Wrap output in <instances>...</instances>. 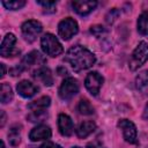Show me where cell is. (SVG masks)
I'll return each mask as SVG.
<instances>
[{"label":"cell","instance_id":"5b68a950","mask_svg":"<svg viewBox=\"0 0 148 148\" xmlns=\"http://www.w3.org/2000/svg\"><path fill=\"white\" fill-rule=\"evenodd\" d=\"M77 31H79L77 22L72 17H66L61 20L58 24V34L65 40L71 39L74 35L77 34Z\"/></svg>","mask_w":148,"mask_h":148},{"label":"cell","instance_id":"ba28073f","mask_svg":"<svg viewBox=\"0 0 148 148\" xmlns=\"http://www.w3.org/2000/svg\"><path fill=\"white\" fill-rule=\"evenodd\" d=\"M103 82H104V79L98 72H90L87 74L84 79V87L92 96H96L98 95Z\"/></svg>","mask_w":148,"mask_h":148},{"label":"cell","instance_id":"d6986e66","mask_svg":"<svg viewBox=\"0 0 148 148\" xmlns=\"http://www.w3.org/2000/svg\"><path fill=\"white\" fill-rule=\"evenodd\" d=\"M13 96L14 95H13L12 87L6 82L1 83V88H0V101H1V103L2 104H7V103L12 102Z\"/></svg>","mask_w":148,"mask_h":148},{"label":"cell","instance_id":"5bb4252c","mask_svg":"<svg viewBox=\"0 0 148 148\" xmlns=\"http://www.w3.org/2000/svg\"><path fill=\"white\" fill-rule=\"evenodd\" d=\"M43 62H45V59L43 58V56L38 51H31V52H29L27 56L23 57V59L21 61V64L23 65V67L25 69L29 68L32 65H39V64H43Z\"/></svg>","mask_w":148,"mask_h":148},{"label":"cell","instance_id":"4fadbf2b","mask_svg":"<svg viewBox=\"0 0 148 148\" xmlns=\"http://www.w3.org/2000/svg\"><path fill=\"white\" fill-rule=\"evenodd\" d=\"M16 90L23 98H30L38 91V87L28 80H22L16 84Z\"/></svg>","mask_w":148,"mask_h":148},{"label":"cell","instance_id":"52a82bcc","mask_svg":"<svg viewBox=\"0 0 148 148\" xmlns=\"http://www.w3.org/2000/svg\"><path fill=\"white\" fill-rule=\"evenodd\" d=\"M117 126L118 128L121 130L123 136L126 142L133 143V145L138 142V131L133 121H131L130 119H120Z\"/></svg>","mask_w":148,"mask_h":148},{"label":"cell","instance_id":"1f68e13d","mask_svg":"<svg viewBox=\"0 0 148 148\" xmlns=\"http://www.w3.org/2000/svg\"><path fill=\"white\" fill-rule=\"evenodd\" d=\"M1 148H5V142L3 141H1Z\"/></svg>","mask_w":148,"mask_h":148},{"label":"cell","instance_id":"f546056e","mask_svg":"<svg viewBox=\"0 0 148 148\" xmlns=\"http://www.w3.org/2000/svg\"><path fill=\"white\" fill-rule=\"evenodd\" d=\"M142 117H143V119H147L148 120V103L146 104V106H145V110H143V114H142Z\"/></svg>","mask_w":148,"mask_h":148},{"label":"cell","instance_id":"6da1fadb","mask_svg":"<svg viewBox=\"0 0 148 148\" xmlns=\"http://www.w3.org/2000/svg\"><path fill=\"white\" fill-rule=\"evenodd\" d=\"M65 61L68 62L75 72H81L90 68L96 62V57L87 47L82 45H74L67 51Z\"/></svg>","mask_w":148,"mask_h":148},{"label":"cell","instance_id":"277c9868","mask_svg":"<svg viewBox=\"0 0 148 148\" xmlns=\"http://www.w3.org/2000/svg\"><path fill=\"white\" fill-rule=\"evenodd\" d=\"M77 92H79V82L76 79H74L72 76L64 79V81L61 82L59 90H58L59 97L64 101H68V99L73 98Z\"/></svg>","mask_w":148,"mask_h":148},{"label":"cell","instance_id":"8fae6325","mask_svg":"<svg viewBox=\"0 0 148 148\" xmlns=\"http://www.w3.org/2000/svg\"><path fill=\"white\" fill-rule=\"evenodd\" d=\"M58 130H59L60 134L64 136H69L73 134L74 125H73L72 118L68 114L60 113L58 116Z\"/></svg>","mask_w":148,"mask_h":148},{"label":"cell","instance_id":"7c38bea8","mask_svg":"<svg viewBox=\"0 0 148 148\" xmlns=\"http://www.w3.org/2000/svg\"><path fill=\"white\" fill-rule=\"evenodd\" d=\"M52 135L51 128L46 125H38L36 127H34L30 133H29V139L34 142L36 141H40V140H47L50 139Z\"/></svg>","mask_w":148,"mask_h":148},{"label":"cell","instance_id":"d4e9b609","mask_svg":"<svg viewBox=\"0 0 148 148\" xmlns=\"http://www.w3.org/2000/svg\"><path fill=\"white\" fill-rule=\"evenodd\" d=\"M38 5H40L46 13H54L57 7V1H36Z\"/></svg>","mask_w":148,"mask_h":148},{"label":"cell","instance_id":"4316f807","mask_svg":"<svg viewBox=\"0 0 148 148\" xmlns=\"http://www.w3.org/2000/svg\"><path fill=\"white\" fill-rule=\"evenodd\" d=\"M119 15V12L117 10V8H112L109 13H108V15H106V22L108 23H112L114 20H116V17Z\"/></svg>","mask_w":148,"mask_h":148},{"label":"cell","instance_id":"ac0fdd59","mask_svg":"<svg viewBox=\"0 0 148 148\" xmlns=\"http://www.w3.org/2000/svg\"><path fill=\"white\" fill-rule=\"evenodd\" d=\"M51 104V98L49 96H43L31 103L28 104V109H30L31 111H38V110H45L47 106H50Z\"/></svg>","mask_w":148,"mask_h":148},{"label":"cell","instance_id":"4dcf8cb0","mask_svg":"<svg viewBox=\"0 0 148 148\" xmlns=\"http://www.w3.org/2000/svg\"><path fill=\"white\" fill-rule=\"evenodd\" d=\"M6 119V114H5V112L3 111H1V126H3L5 125V120Z\"/></svg>","mask_w":148,"mask_h":148},{"label":"cell","instance_id":"7402d4cb","mask_svg":"<svg viewBox=\"0 0 148 148\" xmlns=\"http://www.w3.org/2000/svg\"><path fill=\"white\" fill-rule=\"evenodd\" d=\"M45 118H47V112L45 110L31 111V113L27 116V119L31 123H40V121H44Z\"/></svg>","mask_w":148,"mask_h":148},{"label":"cell","instance_id":"9a60e30c","mask_svg":"<svg viewBox=\"0 0 148 148\" xmlns=\"http://www.w3.org/2000/svg\"><path fill=\"white\" fill-rule=\"evenodd\" d=\"M32 76L35 79H37V80H40L47 87L53 84V76H52L51 71L47 67H39V68H37L36 71H34Z\"/></svg>","mask_w":148,"mask_h":148},{"label":"cell","instance_id":"484cf974","mask_svg":"<svg viewBox=\"0 0 148 148\" xmlns=\"http://www.w3.org/2000/svg\"><path fill=\"white\" fill-rule=\"evenodd\" d=\"M90 32H91L94 36H96V37H101V36L105 32V29H104V27H102V25H99V24H96V25H92V27L90 28Z\"/></svg>","mask_w":148,"mask_h":148},{"label":"cell","instance_id":"8992f818","mask_svg":"<svg viewBox=\"0 0 148 148\" xmlns=\"http://www.w3.org/2000/svg\"><path fill=\"white\" fill-rule=\"evenodd\" d=\"M42 30H43V25L40 24V22L36 20H28L21 27L23 38L28 43H32L34 40H36L37 36L42 32Z\"/></svg>","mask_w":148,"mask_h":148},{"label":"cell","instance_id":"e0dca14e","mask_svg":"<svg viewBox=\"0 0 148 148\" xmlns=\"http://www.w3.org/2000/svg\"><path fill=\"white\" fill-rule=\"evenodd\" d=\"M136 89L143 95H148V69L140 72L135 77Z\"/></svg>","mask_w":148,"mask_h":148},{"label":"cell","instance_id":"7a4b0ae2","mask_svg":"<svg viewBox=\"0 0 148 148\" xmlns=\"http://www.w3.org/2000/svg\"><path fill=\"white\" fill-rule=\"evenodd\" d=\"M40 46L42 50L44 51L45 54L50 56V57H58L64 52V47L61 45V43L58 40V38L47 32L44 34L40 38Z\"/></svg>","mask_w":148,"mask_h":148},{"label":"cell","instance_id":"f1b7e54d","mask_svg":"<svg viewBox=\"0 0 148 148\" xmlns=\"http://www.w3.org/2000/svg\"><path fill=\"white\" fill-rule=\"evenodd\" d=\"M0 67H1V75H0V77L2 79L6 75V66H5V64H0Z\"/></svg>","mask_w":148,"mask_h":148},{"label":"cell","instance_id":"3957f363","mask_svg":"<svg viewBox=\"0 0 148 148\" xmlns=\"http://www.w3.org/2000/svg\"><path fill=\"white\" fill-rule=\"evenodd\" d=\"M147 60H148V44L142 40L136 45V47L132 52V56L128 61V67L131 71H136L142 65H145Z\"/></svg>","mask_w":148,"mask_h":148},{"label":"cell","instance_id":"2e32d148","mask_svg":"<svg viewBox=\"0 0 148 148\" xmlns=\"http://www.w3.org/2000/svg\"><path fill=\"white\" fill-rule=\"evenodd\" d=\"M96 130V124L92 120H86L83 123H81L76 130V135L80 139H84L87 136H89L94 131Z\"/></svg>","mask_w":148,"mask_h":148},{"label":"cell","instance_id":"ffe728a7","mask_svg":"<svg viewBox=\"0 0 148 148\" xmlns=\"http://www.w3.org/2000/svg\"><path fill=\"white\" fill-rule=\"evenodd\" d=\"M136 28H138L139 34L148 35V10H145L139 15L138 22H136Z\"/></svg>","mask_w":148,"mask_h":148},{"label":"cell","instance_id":"30bf717a","mask_svg":"<svg viewBox=\"0 0 148 148\" xmlns=\"http://www.w3.org/2000/svg\"><path fill=\"white\" fill-rule=\"evenodd\" d=\"M97 6V1L95 0H75L72 1V8L73 10L81 15V16H86L89 13H91Z\"/></svg>","mask_w":148,"mask_h":148},{"label":"cell","instance_id":"44dd1931","mask_svg":"<svg viewBox=\"0 0 148 148\" xmlns=\"http://www.w3.org/2000/svg\"><path fill=\"white\" fill-rule=\"evenodd\" d=\"M77 111H79L81 114L90 116V114H92V113L95 112V109H94V106L91 105V103H90L88 99L83 98V99H81V101L79 102V104H77Z\"/></svg>","mask_w":148,"mask_h":148},{"label":"cell","instance_id":"cb8c5ba5","mask_svg":"<svg viewBox=\"0 0 148 148\" xmlns=\"http://www.w3.org/2000/svg\"><path fill=\"white\" fill-rule=\"evenodd\" d=\"M8 138H9V141L13 146H17L21 141L20 139V130L18 128H15V127H12L9 133H8Z\"/></svg>","mask_w":148,"mask_h":148},{"label":"cell","instance_id":"83f0119b","mask_svg":"<svg viewBox=\"0 0 148 148\" xmlns=\"http://www.w3.org/2000/svg\"><path fill=\"white\" fill-rule=\"evenodd\" d=\"M39 148H61V146H59L58 143H54L52 141H46Z\"/></svg>","mask_w":148,"mask_h":148},{"label":"cell","instance_id":"603a6c76","mask_svg":"<svg viewBox=\"0 0 148 148\" xmlns=\"http://www.w3.org/2000/svg\"><path fill=\"white\" fill-rule=\"evenodd\" d=\"M2 6L6 8V9H9V10H17V9H21L25 6V1L24 0H13V1H1Z\"/></svg>","mask_w":148,"mask_h":148},{"label":"cell","instance_id":"9c48e42d","mask_svg":"<svg viewBox=\"0 0 148 148\" xmlns=\"http://www.w3.org/2000/svg\"><path fill=\"white\" fill-rule=\"evenodd\" d=\"M15 43H16L15 35L12 32L7 34L3 37L1 45H0V56L3 58H7V57H13V56L17 54L20 51L15 49Z\"/></svg>","mask_w":148,"mask_h":148},{"label":"cell","instance_id":"d6a6232c","mask_svg":"<svg viewBox=\"0 0 148 148\" xmlns=\"http://www.w3.org/2000/svg\"><path fill=\"white\" fill-rule=\"evenodd\" d=\"M72 148H81V147H79V146H75V147H72Z\"/></svg>","mask_w":148,"mask_h":148}]
</instances>
